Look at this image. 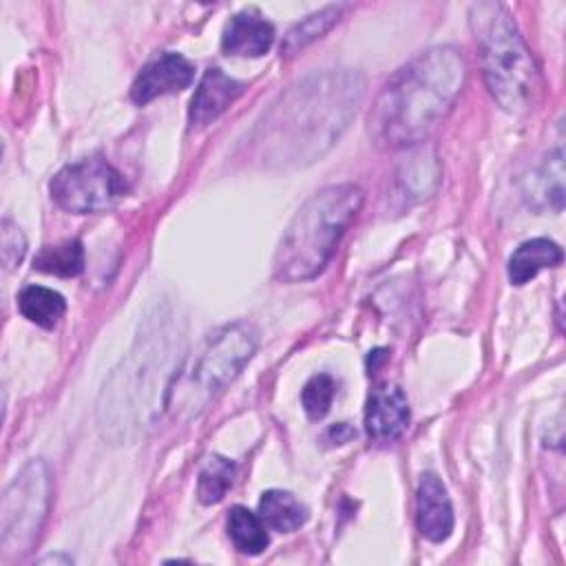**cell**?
Masks as SVG:
<instances>
[{
    "instance_id": "cell-1",
    "label": "cell",
    "mask_w": 566,
    "mask_h": 566,
    "mask_svg": "<svg viewBox=\"0 0 566 566\" xmlns=\"http://www.w3.org/2000/svg\"><path fill=\"white\" fill-rule=\"evenodd\" d=\"M363 95L360 71H314L281 93L263 113L250 135V150L265 168L307 166L338 142Z\"/></svg>"
},
{
    "instance_id": "cell-2",
    "label": "cell",
    "mask_w": 566,
    "mask_h": 566,
    "mask_svg": "<svg viewBox=\"0 0 566 566\" xmlns=\"http://www.w3.org/2000/svg\"><path fill=\"white\" fill-rule=\"evenodd\" d=\"M186 358V323L175 307H155L139 325L130 352L108 374L97 398L104 440L128 444L166 411L170 385Z\"/></svg>"
},
{
    "instance_id": "cell-3",
    "label": "cell",
    "mask_w": 566,
    "mask_h": 566,
    "mask_svg": "<svg viewBox=\"0 0 566 566\" xmlns=\"http://www.w3.org/2000/svg\"><path fill=\"white\" fill-rule=\"evenodd\" d=\"M467 80V64L453 46H431L402 64L376 95L367 130L382 150L424 142L451 113Z\"/></svg>"
},
{
    "instance_id": "cell-4",
    "label": "cell",
    "mask_w": 566,
    "mask_h": 566,
    "mask_svg": "<svg viewBox=\"0 0 566 566\" xmlns=\"http://www.w3.org/2000/svg\"><path fill=\"white\" fill-rule=\"evenodd\" d=\"M363 206V190L352 184H332L314 192L287 223L272 261V274L281 283L316 279L338 241Z\"/></svg>"
},
{
    "instance_id": "cell-5",
    "label": "cell",
    "mask_w": 566,
    "mask_h": 566,
    "mask_svg": "<svg viewBox=\"0 0 566 566\" xmlns=\"http://www.w3.org/2000/svg\"><path fill=\"white\" fill-rule=\"evenodd\" d=\"M471 24L489 93L506 113H528L539 99L542 75L511 13L497 2H480L471 7Z\"/></svg>"
},
{
    "instance_id": "cell-6",
    "label": "cell",
    "mask_w": 566,
    "mask_h": 566,
    "mask_svg": "<svg viewBox=\"0 0 566 566\" xmlns=\"http://www.w3.org/2000/svg\"><path fill=\"white\" fill-rule=\"evenodd\" d=\"M256 349V332L237 321L208 334L195 354H186L168 391L166 411L177 420L197 418L248 365Z\"/></svg>"
},
{
    "instance_id": "cell-7",
    "label": "cell",
    "mask_w": 566,
    "mask_h": 566,
    "mask_svg": "<svg viewBox=\"0 0 566 566\" xmlns=\"http://www.w3.org/2000/svg\"><path fill=\"white\" fill-rule=\"evenodd\" d=\"M51 504V473L42 460H31L9 482L0 504L2 557H18L33 548Z\"/></svg>"
},
{
    "instance_id": "cell-8",
    "label": "cell",
    "mask_w": 566,
    "mask_h": 566,
    "mask_svg": "<svg viewBox=\"0 0 566 566\" xmlns=\"http://www.w3.org/2000/svg\"><path fill=\"white\" fill-rule=\"evenodd\" d=\"M51 199L75 214L102 212L126 195V181L102 157H86L64 166L49 184Z\"/></svg>"
},
{
    "instance_id": "cell-9",
    "label": "cell",
    "mask_w": 566,
    "mask_h": 566,
    "mask_svg": "<svg viewBox=\"0 0 566 566\" xmlns=\"http://www.w3.org/2000/svg\"><path fill=\"white\" fill-rule=\"evenodd\" d=\"M195 80V64L181 53L164 51L150 57L130 86V99L139 106L170 93H179Z\"/></svg>"
},
{
    "instance_id": "cell-10",
    "label": "cell",
    "mask_w": 566,
    "mask_h": 566,
    "mask_svg": "<svg viewBox=\"0 0 566 566\" xmlns=\"http://www.w3.org/2000/svg\"><path fill=\"white\" fill-rule=\"evenodd\" d=\"M409 424V400L398 385L382 382L369 398L365 409V429L371 442L389 444L398 440Z\"/></svg>"
},
{
    "instance_id": "cell-11",
    "label": "cell",
    "mask_w": 566,
    "mask_h": 566,
    "mask_svg": "<svg viewBox=\"0 0 566 566\" xmlns=\"http://www.w3.org/2000/svg\"><path fill=\"white\" fill-rule=\"evenodd\" d=\"M416 522L422 537L444 542L453 531V506L447 486L436 473H422L416 493Z\"/></svg>"
},
{
    "instance_id": "cell-12",
    "label": "cell",
    "mask_w": 566,
    "mask_h": 566,
    "mask_svg": "<svg viewBox=\"0 0 566 566\" xmlns=\"http://www.w3.org/2000/svg\"><path fill=\"white\" fill-rule=\"evenodd\" d=\"M243 93V84L234 77L226 75L221 69H208L195 88L188 108L190 126H208L214 122L239 95Z\"/></svg>"
},
{
    "instance_id": "cell-13",
    "label": "cell",
    "mask_w": 566,
    "mask_h": 566,
    "mask_svg": "<svg viewBox=\"0 0 566 566\" xmlns=\"http://www.w3.org/2000/svg\"><path fill=\"white\" fill-rule=\"evenodd\" d=\"M272 42L274 27L254 9L232 15L221 35V49L239 57H259L270 51Z\"/></svg>"
},
{
    "instance_id": "cell-14",
    "label": "cell",
    "mask_w": 566,
    "mask_h": 566,
    "mask_svg": "<svg viewBox=\"0 0 566 566\" xmlns=\"http://www.w3.org/2000/svg\"><path fill=\"white\" fill-rule=\"evenodd\" d=\"M562 259H564V252L555 241L544 239V237L528 239V241L520 243L517 250L511 254L509 279L513 285H524L526 281L537 276V272L557 268L562 263Z\"/></svg>"
},
{
    "instance_id": "cell-15",
    "label": "cell",
    "mask_w": 566,
    "mask_h": 566,
    "mask_svg": "<svg viewBox=\"0 0 566 566\" xmlns=\"http://www.w3.org/2000/svg\"><path fill=\"white\" fill-rule=\"evenodd\" d=\"M259 517L276 533H294L307 522V506L283 489H270L259 500Z\"/></svg>"
},
{
    "instance_id": "cell-16",
    "label": "cell",
    "mask_w": 566,
    "mask_h": 566,
    "mask_svg": "<svg viewBox=\"0 0 566 566\" xmlns=\"http://www.w3.org/2000/svg\"><path fill=\"white\" fill-rule=\"evenodd\" d=\"M18 310L27 321H31L44 329H51L64 316L66 301L60 292H55L51 287L27 285L18 294Z\"/></svg>"
},
{
    "instance_id": "cell-17",
    "label": "cell",
    "mask_w": 566,
    "mask_h": 566,
    "mask_svg": "<svg viewBox=\"0 0 566 566\" xmlns=\"http://www.w3.org/2000/svg\"><path fill=\"white\" fill-rule=\"evenodd\" d=\"M528 199L537 208H551L559 212L564 208V153L557 148L533 175Z\"/></svg>"
},
{
    "instance_id": "cell-18",
    "label": "cell",
    "mask_w": 566,
    "mask_h": 566,
    "mask_svg": "<svg viewBox=\"0 0 566 566\" xmlns=\"http://www.w3.org/2000/svg\"><path fill=\"white\" fill-rule=\"evenodd\" d=\"M228 535L239 553L259 555L268 548V531L263 520L245 506H234L228 515Z\"/></svg>"
},
{
    "instance_id": "cell-19",
    "label": "cell",
    "mask_w": 566,
    "mask_h": 566,
    "mask_svg": "<svg viewBox=\"0 0 566 566\" xmlns=\"http://www.w3.org/2000/svg\"><path fill=\"white\" fill-rule=\"evenodd\" d=\"M340 11H343V7H325V9L307 15L298 24H294L281 44V55H294L301 49H305L307 44H312L314 40H318L321 35H325L338 22Z\"/></svg>"
},
{
    "instance_id": "cell-20",
    "label": "cell",
    "mask_w": 566,
    "mask_h": 566,
    "mask_svg": "<svg viewBox=\"0 0 566 566\" xmlns=\"http://www.w3.org/2000/svg\"><path fill=\"white\" fill-rule=\"evenodd\" d=\"M33 268L55 276H77L84 270V248L77 239L49 245L33 259Z\"/></svg>"
},
{
    "instance_id": "cell-21",
    "label": "cell",
    "mask_w": 566,
    "mask_h": 566,
    "mask_svg": "<svg viewBox=\"0 0 566 566\" xmlns=\"http://www.w3.org/2000/svg\"><path fill=\"white\" fill-rule=\"evenodd\" d=\"M234 480V462L223 455H210L199 471L197 497L201 504H217L223 500Z\"/></svg>"
},
{
    "instance_id": "cell-22",
    "label": "cell",
    "mask_w": 566,
    "mask_h": 566,
    "mask_svg": "<svg viewBox=\"0 0 566 566\" xmlns=\"http://www.w3.org/2000/svg\"><path fill=\"white\" fill-rule=\"evenodd\" d=\"M336 394V382L329 374H314L301 389V405L312 420L327 416Z\"/></svg>"
},
{
    "instance_id": "cell-23",
    "label": "cell",
    "mask_w": 566,
    "mask_h": 566,
    "mask_svg": "<svg viewBox=\"0 0 566 566\" xmlns=\"http://www.w3.org/2000/svg\"><path fill=\"white\" fill-rule=\"evenodd\" d=\"M24 252H27V239L22 234V230L4 219L2 221V263L7 270H13L22 259H24Z\"/></svg>"
},
{
    "instance_id": "cell-24",
    "label": "cell",
    "mask_w": 566,
    "mask_h": 566,
    "mask_svg": "<svg viewBox=\"0 0 566 566\" xmlns=\"http://www.w3.org/2000/svg\"><path fill=\"white\" fill-rule=\"evenodd\" d=\"M356 431L347 424V422H338V424H332L327 431H325V440L332 442V444H343L347 442L349 438H354Z\"/></svg>"
}]
</instances>
